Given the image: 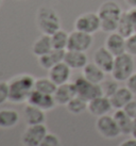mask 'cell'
<instances>
[{"instance_id": "1", "label": "cell", "mask_w": 136, "mask_h": 146, "mask_svg": "<svg viewBox=\"0 0 136 146\" xmlns=\"http://www.w3.org/2000/svg\"><path fill=\"white\" fill-rule=\"evenodd\" d=\"M35 80L31 75H19L9 82V100L14 104H21L28 100L29 95L34 90Z\"/></svg>"}, {"instance_id": "2", "label": "cell", "mask_w": 136, "mask_h": 146, "mask_svg": "<svg viewBox=\"0 0 136 146\" xmlns=\"http://www.w3.org/2000/svg\"><path fill=\"white\" fill-rule=\"evenodd\" d=\"M121 14L122 10L116 1L108 0L103 2L98 10V15L101 19L100 30L106 33L116 32Z\"/></svg>"}, {"instance_id": "3", "label": "cell", "mask_w": 136, "mask_h": 146, "mask_svg": "<svg viewBox=\"0 0 136 146\" xmlns=\"http://www.w3.org/2000/svg\"><path fill=\"white\" fill-rule=\"evenodd\" d=\"M36 23L43 34L52 35L61 29L60 17L53 9L49 7H40L38 9L36 15Z\"/></svg>"}, {"instance_id": "4", "label": "cell", "mask_w": 136, "mask_h": 146, "mask_svg": "<svg viewBox=\"0 0 136 146\" xmlns=\"http://www.w3.org/2000/svg\"><path fill=\"white\" fill-rule=\"evenodd\" d=\"M135 70V61L133 56L124 52L118 57H115V62L113 66L112 75L113 79L118 82L127 81L132 76Z\"/></svg>"}, {"instance_id": "5", "label": "cell", "mask_w": 136, "mask_h": 146, "mask_svg": "<svg viewBox=\"0 0 136 146\" xmlns=\"http://www.w3.org/2000/svg\"><path fill=\"white\" fill-rule=\"evenodd\" d=\"M73 83H75L77 90V96L84 99L85 102H89L94 98H97L103 95L100 84L88 81L83 76L77 78Z\"/></svg>"}, {"instance_id": "6", "label": "cell", "mask_w": 136, "mask_h": 146, "mask_svg": "<svg viewBox=\"0 0 136 146\" xmlns=\"http://www.w3.org/2000/svg\"><path fill=\"white\" fill-rule=\"evenodd\" d=\"M75 28L81 32L94 34L101 29V19L98 13H84L76 19Z\"/></svg>"}, {"instance_id": "7", "label": "cell", "mask_w": 136, "mask_h": 146, "mask_svg": "<svg viewBox=\"0 0 136 146\" xmlns=\"http://www.w3.org/2000/svg\"><path fill=\"white\" fill-rule=\"evenodd\" d=\"M96 129L100 135L105 139H116L120 134V130L117 126L116 121L111 115H103L98 117L96 122Z\"/></svg>"}, {"instance_id": "8", "label": "cell", "mask_w": 136, "mask_h": 146, "mask_svg": "<svg viewBox=\"0 0 136 146\" xmlns=\"http://www.w3.org/2000/svg\"><path fill=\"white\" fill-rule=\"evenodd\" d=\"M92 42H94L92 34H88V33L75 30L69 34L67 49L85 52L92 47Z\"/></svg>"}, {"instance_id": "9", "label": "cell", "mask_w": 136, "mask_h": 146, "mask_svg": "<svg viewBox=\"0 0 136 146\" xmlns=\"http://www.w3.org/2000/svg\"><path fill=\"white\" fill-rule=\"evenodd\" d=\"M46 134L47 127L44 124L29 126L22 134V143L24 146H40Z\"/></svg>"}, {"instance_id": "10", "label": "cell", "mask_w": 136, "mask_h": 146, "mask_svg": "<svg viewBox=\"0 0 136 146\" xmlns=\"http://www.w3.org/2000/svg\"><path fill=\"white\" fill-rule=\"evenodd\" d=\"M27 102H28L29 105L35 106V107L44 110V111L53 109L54 106L56 105L53 95L42 93V92H38L36 90H33L32 92H31Z\"/></svg>"}, {"instance_id": "11", "label": "cell", "mask_w": 136, "mask_h": 146, "mask_svg": "<svg viewBox=\"0 0 136 146\" xmlns=\"http://www.w3.org/2000/svg\"><path fill=\"white\" fill-rule=\"evenodd\" d=\"M115 62V57L105 47L98 48L94 53V63L97 64L105 74H111Z\"/></svg>"}, {"instance_id": "12", "label": "cell", "mask_w": 136, "mask_h": 146, "mask_svg": "<svg viewBox=\"0 0 136 146\" xmlns=\"http://www.w3.org/2000/svg\"><path fill=\"white\" fill-rule=\"evenodd\" d=\"M112 109L113 107L110 98L103 96V95L97 98H94L92 100L88 102L87 106V110L89 111V113L97 116V117L106 115L110 113V111Z\"/></svg>"}, {"instance_id": "13", "label": "cell", "mask_w": 136, "mask_h": 146, "mask_svg": "<svg viewBox=\"0 0 136 146\" xmlns=\"http://www.w3.org/2000/svg\"><path fill=\"white\" fill-rule=\"evenodd\" d=\"M105 48L112 53L114 57H118L125 52V38L117 32L108 33L105 40Z\"/></svg>"}, {"instance_id": "14", "label": "cell", "mask_w": 136, "mask_h": 146, "mask_svg": "<svg viewBox=\"0 0 136 146\" xmlns=\"http://www.w3.org/2000/svg\"><path fill=\"white\" fill-rule=\"evenodd\" d=\"M71 75V68L64 61L54 65L51 69H49V78L56 85L64 84L68 82Z\"/></svg>"}, {"instance_id": "15", "label": "cell", "mask_w": 136, "mask_h": 146, "mask_svg": "<svg viewBox=\"0 0 136 146\" xmlns=\"http://www.w3.org/2000/svg\"><path fill=\"white\" fill-rule=\"evenodd\" d=\"M77 96V90L75 83L66 82L64 84L57 85L55 93L53 94V97L55 99L57 105L66 106L73 97Z\"/></svg>"}, {"instance_id": "16", "label": "cell", "mask_w": 136, "mask_h": 146, "mask_svg": "<svg viewBox=\"0 0 136 146\" xmlns=\"http://www.w3.org/2000/svg\"><path fill=\"white\" fill-rule=\"evenodd\" d=\"M133 97H134V94L129 90L128 86H121L117 90L116 93L112 97H110V100L114 109L119 110L123 109L129 102L133 100Z\"/></svg>"}, {"instance_id": "17", "label": "cell", "mask_w": 136, "mask_h": 146, "mask_svg": "<svg viewBox=\"0 0 136 146\" xmlns=\"http://www.w3.org/2000/svg\"><path fill=\"white\" fill-rule=\"evenodd\" d=\"M64 62L71 69H83L85 65L88 63V60L85 52L67 50L65 53Z\"/></svg>"}, {"instance_id": "18", "label": "cell", "mask_w": 136, "mask_h": 146, "mask_svg": "<svg viewBox=\"0 0 136 146\" xmlns=\"http://www.w3.org/2000/svg\"><path fill=\"white\" fill-rule=\"evenodd\" d=\"M65 50L61 49H52L51 51L47 54H44L42 57H38V63L45 69H51L54 65L57 63L64 61L65 58Z\"/></svg>"}, {"instance_id": "19", "label": "cell", "mask_w": 136, "mask_h": 146, "mask_svg": "<svg viewBox=\"0 0 136 146\" xmlns=\"http://www.w3.org/2000/svg\"><path fill=\"white\" fill-rule=\"evenodd\" d=\"M24 119L29 126L32 125H40V124H44L46 121V115H45L44 110L37 108L35 106L29 105L24 108Z\"/></svg>"}, {"instance_id": "20", "label": "cell", "mask_w": 136, "mask_h": 146, "mask_svg": "<svg viewBox=\"0 0 136 146\" xmlns=\"http://www.w3.org/2000/svg\"><path fill=\"white\" fill-rule=\"evenodd\" d=\"M82 70H83V77L92 83L100 84L101 82L105 80V73L94 62L87 63Z\"/></svg>"}, {"instance_id": "21", "label": "cell", "mask_w": 136, "mask_h": 146, "mask_svg": "<svg viewBox=\"0 0 136 146\" xmlns=\"http://www.w3.org/2000/svg\"><path fill=\"white\" fill-rule=\"evenodd\" d=\"M113 117L116 121L117 126L120 130V133L123 134V135H130L131 134L133 119L125 113V111L123 109L116 110L115 113L113 114Z\"/></svg>"}, {"instance_id": "22", "label": "cell", "mask_w": 136, "mask_h": 146, "mask_svg": "<svg viewBox=\"0 0 136 146\" xmlns=\"http://www.w3.org/2000/svg\"><path fill=\"white\" fill-rule=\"evenodd\" d=\"M52 47L51 35L48 34H42L34 43L32 46V52L36 57H42L44 54H47L51 51Z\"/></svg>"}, {"instance_id": "23", "label": "cell", "mask_w": 136, "mask_h": 146, "mask_svg": "<svg viewBox=\"0 0 136 146\" xmlns=\"http://www.w3.org/2000/svg\"><path fill=\"white\" fill-rule=\"evenodd\" d=\"M19 121V115L15 110L2 109L0 110V127L12 128Z\"/></svg>"}, {"instance_id": "24", "label": "cell", "mask_w": 136, "mask_h": 146, "mask_svg": "<svg viewBox=\"0 0 136 146\" xmlns=\"http://www.w3.org/2000/svg\"><path fill=\"white\" fill-rule=\"evenodd\" d=\"M117 32L119 33V34H121L124 38H128L129 36H131L133 33H134L132 21H131V18L129 16L128 11L127 12H122V14H121L119 21H118Z\"/></svg>"}, {"instance_id": "25", "label": "cell", "mask_w": 136, "mask_h": 146, "mask_svg": "<svg viewBox=\"0 0 136 146\" xmlns=\"http://www.w3.org/2000/svg\"><path fill=\"white\" fill-rule=\"evenodd\" d=\"M56 89H57V85L52 81L50 78H38L35 80L34 90L38 91V92L53 95L55 93Z\"/></svg>"}, {"instance_id": "26", "label": "cell", "mask_w": 136, "mask_h": 146, "mask_svg": "<svg viewBox=\"0 0 136 146\" xmlns=\"http://www.w3.org/2000/svg\"><path fill=\"white\" fill-rule=\"evenodd\" d=\"M68 34L64 30H57L51 35V42H52V47L53 49H61V50H65L67 49L68 45Z\"/></svg>"}, {"instance_id": "27", "label": "cell", "mask_w": 136, "mask_h": 146, "mask_svg": "<svg viewBox=\"0 0 136 146\" xmlns=\"http://www.w3.org/2000/svg\"><path fill=\"white\" fill-rule=\"evenodd\" d=\"M87 106L88 102H85L84 99H82L79 96H76L73 97L68 102L66 107H67V110L72 114H81L83 113L85 110H87Z\"/></svg>"}, {"instance_id": "28", "label": "cell", "mask_w": 136, "mask_h": 146, "mask_svg": "<svg viewBox=\"0 0 136 146\" xmlns=\"http://www.w3.org/2000/svg\"><path fill=\"white\" fill-rule=\"evenodd\" d=\"M101 89H102V94L103 96L106 97H112L114 94L116 93V91L119 89L118 86V81H116L115 79L113 80H104L103 82L100 83Z\"/></svg>"}, {"instance_id": "29", "label": "cell", "mask_w": 136, "mask_h": 146, "mask_svg": "<svg viewBox=\"0 0 136 146\" xmlns=\"http://www.w3.org/2000/svg\"><path fill=\"white\" fill-rule=\"evenodd\" d=\"M125 52L136 57V33H133L131 36L125 38Z\"/></svg>"}, {"instance_id": "30", "label": "cell", "mask_w": 136, "mask_h": 146, "mask_svg": "<svg viewBox=\"0 0 136 146\" xmlns=\"http://www.w3.org/2000/svg\"><path fill=\"white\" fill-rule=\"evenodd\" d=\"M40 146H61L60 139L53 133H47L40 142Z\"/></svg>"}, {"instance_id": "31", "label": "cell", "mask_w": 136, "mask_h": 146, "mask_svg": "<svg viewBox=\"0 0 136 146\" xmlns=\"http://www.w3.org/2000/svg\"><path fill=\"white\" fill-rule=\"evenodd\" d=\"M9 100V83L0 81V105Z\"/></svg>"}, {"instance_id": "32", "label": "cell", "mask_w": 136, "mask_h": 146, "mask_svg": "<svg viewBox=\"0 0 136 146\" xmlns=\"http://www.w3.org/2000/svg\"><path fill=\"white\" fill-rule=\"evenodd\" d=\"M123 110L132 119H135L136 118V100H134V99L131 100L128 105L124 107Z\"/></svg>"}, {"instance_id": "33", "label": "cell", "mask_w": 136, "mask_h": 146, "mask_svg": "<svg viewBox=\"0 0 136 146\" xmlns=\"http://www.w3.org/2000/svg\"><path fill=\"white\" fill-rule=\"evenodd\" d=\"M125 82H127V86L129 88V90H130L134 95H136V73L133 74L132 76L129 78Z\"/></svg>"}, {"instance_id": "34", "label": "cell", "mask_w": 136, "mask_h": 146, "mask_svg": "<svg viewBox=\"0 0 136 146\" xmlns=\"http://www.w3.org/2000/svg\"><path fill=\"white\" fill-rule=\"evenodd\" d=\"M129 16L132 21L133 25V30H134V33H136V9H130L128 11Z\"/></svg>"}, {"instance_id": "35", "label": "cell", "mask_w": 136, "mask_h": 146, "mask_svg": "<svg viewBox=\"0 0 136 146\" xmlns=\"http://www.w3.org/2000/svg\"><path fill=\"white\" fill-rule=\"evenodd\" d=\"M119 146H136V139H128V140L123 141L122 143H120Z\"/></svg>"}, {"instance_id": "36", "label": "cell", "mask_w": 136, "mask_h": 146, "mask_svg": "<svg viewBox=\"0 0 136 146\" xmlns=\"http://www.w3.org/2000/svg\"><path fill=\"white\" fill-rule=\"evenodd\" d=\"M131 135L132 138L136 139V118L133 119V125H132V130H131Z\"/></svg>"}, {"instance_id": "37", "label": "cell", "mask_w": 136, "mask_h": 146, "mask_svg": "<svg viewBox=\"0 0 136 146\" xmlns=\"http://www.w3.org/2000/svg\"><path fill=\"white\" fill-rule=\"evenodd\" d=\"M125 2L131 9H136V0H125Z\"/></svg>"}, {"instance_id": "38", "label": "cell", "mask_w": 136, "mask_h": 146, "mask_svg": "<svg viewBox=\"0 0 136 146\" xmlns=\"http://www.w3.org/2000/svg\"><path fill=\"white\" fill-rule=\"evenodd\" d=\"M1 3H2V0H0V5H1Z\"/></svg>"}]
</instances>
